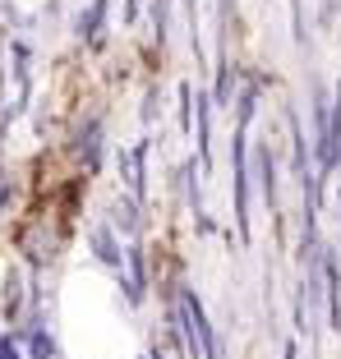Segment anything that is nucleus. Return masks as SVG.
Segmentation results:
<instances>
[{
  "mask_svg": "<svg viewBox=\"0 0 341 359\" xmlns=\"http://www.w3.org/2000/svg\"><path fill=\"white\" fill-rule=\"evenodd\" d=\"M0 359H14V355H10V350H0Z\"/></svg>",
  "mask_w": 341,
  "mask_h": 359,
  "instance_id": "f257e3e1",
  "label": "nucleus"
}]
</instances>
